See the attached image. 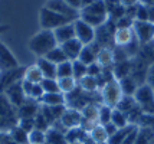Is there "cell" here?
Instances as JSON below:
<instances>
[{"mask_svg":"<svg viewBox=\"0 0 154 144\" xmlns=\"http://www.w3.org/2000/svg\"><path fill=\"white\" fill-rule=\"evenodd\" d=\"M56 46H58V42L55 39L54 30H46V29H40L39 32L35 33L27 42L29 51L32 54H35L38 58L46 56Z\"/></svg>","mask_w":154,"mask_h":144,"instance_id":"6da1fadb","label":"cell"},{"mask_svg":"<svg viewBox=\"0 0 154 144\" xmlns=\"http://www.w3.org/2000/svg\"><path fill=\"white\" fill-rule=\"evenodd\" d=\"M79 19L87 22L92 28H101L107 23L108 19V7L104 0H98L97 3L79 10Z\"/></svg>","mask_w":154,"mask_h":144,"instance_id":"7a4b0ae2","label":"cell"},{"mask_svg":"<svg viewBox=\"0 0 154 144\" xmlns=\"http://www.w3.org/2000/svg\"><path fill=\"white\" fill-rule=\"evenodd\" d=\"M19 124L17 108L7 100L5 94H0V133H9Z\"/></svg>","mask_w":154,"mask_h":144,"instance_id":"3957f363","label":"cell"},{"mask_svg":"<svg viewBox=\"0 0 154 144\" xmlns=\"http://www.w3.org/2000/svg\"><path fill=\"white\" fill-rule=\"evenodd\" d=\"M122 89H121V85L117 79H111V81H107L101 87V100H102V104H105L111 108H117V105L120 104V101L122 100Z\"/></svg>","mask_w":154,"mask_h":144,"instance_id":"277c9868","label":"cell"},{"mask_svg":"<svg viewBox=\"0 0 154 144\" xmlns=\"http://www.w3.org/2000/svg\"><path fill=\"white\" fill-rule=\"evenodd\" d=\"M69 22H72V20H69L65 16H62V14L51 10V9L46 6H43L39 12L40 28L46 29V30H55V29H58V28H60V26L69 23Z\"/></svg>","mask_w":154,"mask_h":144,"instance_id":"5b68a950","label":"cell"},{"mask_svg":"<svg viewBox=\"0 0 154 144\" xmlns=\"http://www.w3.org/2000/svg\"><path fill=\"white\" fill-rule=\"evenodd\" d=\"M134 100L144 114L154 115V88L147 84L140 85L134 94Z\"/></svg>","mask_w":154,"mask_h":144,"instance_id":"8992f818","label":"cell"},{"mask_svg":"<svg viewBox=\"0 0 154 144\" xmlns=\"http://www.w3.org/2000/svg\"><path fill=\"white\" fill-rule=\"evenodd\" d=\"M74 28H75L76 39L84 46L85 45H91V43L95 42V39H97V30L91 25H88L87 22H84L82 19H76V20H74Z\"/></svg>","mask_w":154,"mask_h":144,"instance_id":"52a82bcc","label":"cell"},{"mask_svg":"<svg viewBox=\"0 0 154 144\" xmlns=\"http://www.w3.org/2000/svg\"><path fill=\"white\" fill-rule=\"evenodd\" d=\"M133 30H134L135 39L140 42L141 45H147L154 39V23L134 20Z\"/></svg>","mask_w":154,"mask_h":144,"instance_id":"ba28073f","label":"cell"},{"mask_svg":"<svg viewBox=\"0 0 154 144\" xmlns=\"http://www.w3.org/2000/svg\"><path fill=\"white\" fill-rule=\"evenodd\" d=\"M23 74H25V68H22V66L16 69H10V71H2L0 72V94H3L13 84L20 82L23 79Z\"/></svg>","mask_w":154,"mask_h":144,"instance_id":"9c48e42d","label":"cell"},{"mask_svg":"<svg viewBox=\"0 0 154 144\" xmlns=\"http://www.w3.org/2000/svg\"><path fill=\"white\" fill-rule=\"evenodd\" d=\"M45 6L49 7L51 10L56 12V13L68 17L69 20H72V22L76 20V19H79V10H75L74 7H71L66 2H63V0H48V3Z\"/></svg>","mask_w":154,"mask_h":144,"instance_id":"30bf717a","label":"cell"},{"mask_svg":"<svg viewBox=\"0 0 154 144\" xmlns=\"http://www.w3.org/2000/svg\"><path fill=\"white\" fill-rule=\"evenodd\" d=\"M82 121H84V117H82L81 110H76V108H72V107H69V108L63 111V114H62L59 120L62 127H65L66 130L74 128V127H81Z\"/></svg>","mask_w":154,"mask_h":144,"instance_id":"8fae6325","label":"cell"},{"mask_svg":"<svg viewBox=\"0 0 154 144\" xmlns=\"http://www.w3.org/2000/svg\"><path fill=\"white\" fill-rule=\"evenodd\" d=\"M19 68V62L13 52L0 41V71H10Z\"/></svg>","mask_w":154,"mask_h":144,"instance_id":"7c38bea8","label":"cell"},{"mask_svg":"<svg viewBox=\"0 0 154 144\" xmlns=\"http://www.w3.org/2000/svg\"><path fill=\"white\" fill-rule=\"evenodd\" d=\"M3 94L7 97V100L13 104L16 108L22 107L23 104L26 103V100H27L26 95H25V92H23V88H22V81H20V82L13 84L12 87H9Z\"/></svg>","mask_w":154,"mask_h":144,"instance_id":"4fadbf2b","label":"cell"},{"mask_svg":"<svg viewBox=\"0 0 154 144\" xmlns=\"http://www.w3.org/2000/svg\"><path fill=\"white\" fill-rule=\"evenodd\" d=\"M135 39L133 26L131 28H117L114 30V43L117 48H127Z\"/></svg>","mask_w":154,"mask_h":144,"instance_id":"5bb4252c","label":"cell"},{"mask_svg":"<svg viewBox=\"0 0 154 144\" xmlns=\"http://www.w3.org/2000/svg\"><path fill=\"white\" fill-rule=\"evenodd\" d=\"M60 48H62V51H63V54L66 55L68 61H76L78 58H79L81 55V51H82V48H84V45L81 43L76 38L75 39H71V41L65 42V43H62V45H59Z\"/></svg>","mask_w":154,"mask_h":144,"instance_id":"9a60e30c","label":"cell"},{"mask_svg":"<svg viewBox=\"0 0 154 144\" xmlns=\"http://www.w3.org/2000/svg\"><path fill=\"white\" fill-rule=\"evenodd\" d=\"M55 39L58 42V45H62L65 42L71 41V39H75V28H74V22H69L66 25L60 26V28L55 29L54 30Z\"/></svg>","mask_w":154,"mask_h":144,"instance_id":"2e32d148","label":"cell"},{"mask_svg":"<svg viewBox=\"0 0 154 144\" xmlns=\"http://www.w3.org/2000/svg\"><path fill=\"white\" fill-rule=\"evenodd\" d=\"M39 110H40V104L38 101H35V100L27 98L26 103L17 108L19 118H35L36 114L39 112Z\"/></svg>","mask_w":154,"mask_h":144,"instance_id":"e0dca14e","label":"cell"},{"mask_svg":"<svg viewBox=\"0 0 154 144\" xmlns=\"http://www.w3.org/2000/svg\"><path fill=\"white\" fill-rule=\"evenodd\" d=\"M65 103H66V95L62 92L45 94L40 100V104L45 107H60V105H65Z\"/></svg>","mask_w":154,"mask_h":144,"instance_id":"ac0fdd59","label":"cell"},{"mask_svg":"<svg viewBox=\"0 0 154 144\" xmlns=\"http://www.w3.org/2000/svg\"><path fill=\"white\" fill-rule=\"evenodd\" d=\"M36 65H38V68L40 69L43 78H54V79H58V76H56V65L52 63L49 59H46L45 56L38 58Z\"/></svg>","mask_w":154,"mask_h":144,"instance_id":"d6986e66","label":"cell"},{"mask_svg":"<svg viewBox=\"0 0 154 144\" xmlns=\"http://www.w3.org/2000/svg\"><path fill=\"white\" fill-rule=\"evenodd\" d=\"M95 43H91V45H85L84 48H82V51H81V55H79V59L81 62H84L85 65H91V63H94V62H97V55H98V52H100V49H95L94 48Z\"/></svg>","mask_w":154,"mask_h":144,"instance_id":"ffe728a7","label":"cell"},{"mask_svg":"<svg viewBox=\"0 0 154 144\" xmlns=\"http://www.w3.org/2000/svg\"><path fill=\"white\" fill-rule=\"evenodd\" d=\"M88 137V131L82 127H74V128H69L65 133V138H66V143H79L82 144L84 140Z\"/></svg>","mask_w":154,"mask_h":144,"instance_id":"44dd1931","label":"cell"},{"mask_svg":"<svg viewBox=\"0 0 154 144\" xmlns=\"http://www.w3.org/2000/svg\"><path fill=\"white\" fill-rule=\"evenodd\" d=\"M66 131L59 130L56 127H49L46 130V144H68L65 138Z\"/></svg>","mask_w":154,"mask_h":144,"instance_id":"7402d4cb","label":"cell"},{"mask_svg":"<svg viewBox=\"0 0 154 144\" xmlns=\"http://www.w3.org/2000/svg\"><path fill=\"white\" fill-rule=\"evenodd\" d=\"M97 63L100 65L101 68H108L114 63V54H112V49L108 48H101L98 55H97Z\"/></svg>","mask_w":154,"mask_h":144,"instance_id":"603a6c76","label":"cell"},{"mask_svg":"<svg viewBox=\"0 0 154 144\" xmlns=\"http://www.w3.org/2000/svg\"><path fill=\"white\" fill-rule=\"evenodd\" d=\"M121 85V89H122V94L127 97H134L135 91H137V88L140 87L138 85V82L135 81L133 76H125V78H122V79H120L118 81Z\"/></svg>","mask_w":154,"mask_h":144,"instance_id":"cb8c5ba5","label":"cell"},{"mask_svg":"<svg viewBox=\"0 0 154 144\" xmlns=\"http://www.w3.org/2000/svg\"><path fill=\"white\" fill-rule=\"evenodd\" d=\"M23 79H25V81H29V82H32V84H40L42 79H43V75H42L40 69L38 68V65L35 63V65H30V66L25 68Z\"/></svg>","mask_w":154,"mask_h":144,"instance_id":"d4e9b609","label":"cell"},{"mask_svg":"<svg viewBox=\"0 0 154 144\" xmlns=\"http://www.w3.org/2000/svg\"><path fill=\"white\" fill-rule=\"evenodd\" d=\"M58 84H59V91L65 95H69L71 92H74L78 88V81L74 76H68V78H58Z\"/></svg>","mask_w":154,"mask_h":144,"instance_id":"484cf974","label":"cell"},{"mask_svg":"<svg viewBox=\"0 0 154 144\" xmlns=\"http://www.w3.org/2000/svg\"><path fill=\"white\" fill-rule=\"evenodd\" d=\"M78 87L84 92H95L98 89V87H100V82H98V78L85 75L84 78H81L79 81H78Z\"/></svg>","mask_w":154,"mask_h":144,"instance_id":"4316f807","label":"cell"},{"mask_svg":"<svg viewBox=\"0 0 154 144\" xmlns=\"http://www.w3.org/2000/svg\"><path fill=\"white\" fill-rule=\"evenodd\" d=\"M111 123L115 124L118 128H125L128 125H131L130 123V118L128 115L124 112V111L118 110V108H114L112 110V115H111Z\"/></svg>","mask_w":154,"mask_h":144,"instance_id":"83f0119b","label":"cell"},{"mask_svg":"<svg viewBox=\"0 0 154 144\" xmlns=\"http://www.w3.org/2000/svg\"><path fill=\"white\" fill-rule=\"evenodd\" d=\"M89 137L94 140L95 143H108V134L105 128H104V125H101V124H97L94 125L91 130H89Z\"/></svg>","mask_w":154,"mask_h":144,"instance_id":"f1b7e54d","label":"cell"},{"mask_svg":"<svg viewBox=\"0 0 154 144\" xmlns=\"http://www.w3.org/2000/svg\"><path fill=\"white\" fill-rule=\"evenodd\" d=\"M7 134H9V137L12 138L14 143H17V144H29V134H27L23 128H20L19 125L13 127V128L9 131Z\"/></svg>","mask_w":154,"mask_h":144,"instance_id":"f546056e","label":"cell"},{"mask_svg":"<svg viewBox=\"0 0 154 144\" xmlns=\"http://www.w3.org/2000/svg\"><path fill=\"white\" fill-rule=\"evenodd\" d=\"M154 138V130L150 127H144V128H138V136L134 144H153Z\"/></svg>","mask_w":154,"mask_h":144,"instance_id":"4dcf8cb0","label":"cell"},{"mask_svg":"<svg viewBox=\"0 0 154 144\" xmlns=\"http://www.w3.org/2000/svg\"><path fill=\"white\" fill-rule=\"evenodd\" d=\"M56 76L58 78H68L74 76V63L72 61H65L56 65Z\"/></svg>","mask_w":154,"mask_h":144,"instance_id":"1f68e13d","label":"cell"},{"mask_svg":"<svg viewBox=\"0 0 154 144\" xmlns=\"http://www.w3.org/2000/svg\"><path fill=\"white\" fill-rule=\"evenodd\" d=\"M46 59H49V61L52 62V63H55V65H59V63H62V62L68 61L66 55L63 54V51H62V48H60L59 45L56 46V48H54L49 54H48L46 56H45Z\"/></svg>","mask_w":154,"mask_h":144,"instance_id":"d6a6232c","label":"cell"},{"mask_svg":"<svg viewBox=\"0 0 154 144\" xmlns=\"http://www.w3.org/2000/svg\"><path fill=\"white\" fill-rule=\"evenodd\" d=\"M134 125L135 124H131V125H128V127H125V128H120L112 137L108 138V144H122L124 143V140H125V137L128 136V133L133 130Z\"/></svg>","mask_w":154,"mask_h":144,"instance_id":"836d02e7","label":"cell"},{"mask_svg":"<svg viewBox=\"0 0 154 144\" xmlns=\"http://www.w3.org/2000/svg\"><path fill=\"white\" fill-rule=\"evenodd\" d=\"M112 110L111 107H108L105 104H101L100 105V112H98V124L101 125H105L111 121V115H112Z\"/></svg>","mask_w":154,"mask_h":144,"instance_id":"e575fe53","label":"cell"},{"mask_svg":"<svg viewBox=\"0 0 154 144\" xmlns=\"http://www.w3.org/2000/svg\"><path fill=\"white\" fill-rule=\"evenodd\" d=\"M40 87H42V89L45 91V94H51V92H60L58 79H54V78H43V79H42V82H40Z\"/></svg>","mask_w":154,"mask_h":144,"instance_id":"d590c367","label":"cell"},{"mask_svg":"<svg viewBox=\"0 0 154 144\" xmlns=\"http://www.w3.org/2000/svg\"><path fill=\"white\" fill-rule=\"evenodd\" d=\"M29 144H46V131L35 128L29 133Z\"/></svg>","mask_w":154,"mask_h":144,"instance_id":"8d00e7d4","label":"cell"},{"mask_svg":"<svg viewBox=\"0 0 154 144\" xmlns=\"http://www.w3.org/2000/svg\"><path fill=\"white\" fill-rule=\"evenodd\" d=\"M72 63H74V78L76 81H79L81 78H84L88 74V66L84 62H81L79 59L74 61Z\"/></svg>","mask_w":154,"mask_h":144,"instance_id":"74e56055","label":"cell"},{"mask_svg":"<svg viewBox=\"0 0 154 144\" xmlns=\"http://www.w3.org/2000/svg\"><path fill=\"white\" fill-rule=\"evenodd\" d=\"M17 125H19L20 128H23L27 134L36 128V125H35V118H19V124H17Z\"/></svg>","mask_w":154,"mask_h":144,"instance_id":"f35d334b","label":"cell"},{"mask_svg":"<svg viewBox=\"0 0 154 144\" xmlns=\"http://www.w3.org/2000/svg\"><path fill=\"white\" fill-rule=\"evenodd\" d=\"M135 20L148 22V6H146V5L138 6L137 12H135Z\"/></svg>","mask_w":154,"mask_h":144,"instance_id":"ab89813d","label":"cell"},{"mask_svg":"<svg viewBox=\"0 0 154 144\" xmlns=\"http://www.w3.org/2000/svg\"><path fill=\"white\" fill-rule=\"evenodd\" d=\"M101 74H102V68H101L97 62L91 63V65H88V74H87V75L94 76V78H98Z\"/></svg>","mask_w":154,"mask_h":144,"instance_id":"60d3db41","label":"cell"},{"mask_svg":"<svg viewBox=\"0 0 154 144\" xmlns=\"http://www.w3.org/2000/svg\"><path fill=\"white\" fill-rule=\"evenodd\" d=\"M138 125H134L133 127V130L128 133V136L125 137V140H124V143L122 144H134L135 140H137V136H138Z\"/></svg>","mask_w":154,"mask_h":144,"instance_id":"b9f144b4","label":"cell"},{"mask_svg":"<svg viewBox=\"0 0 154 144\" xmlns=\"http://www.w3.org/2000/svg\"><path fill=\"white\" fill-rule=\"evenodd\" d=\"M146 81H147V85H150L151 88H154V62L150 63V66L147 68V72H146Z\"/></svg>","mask_w":154,"mask_h":144,"instance_id":"7bdbcfd3","label":"cell"},{"mask_svg":"<svg viewBox=\"0 0 154 144\" xmlns=\"http://www.w3.org/2000/svg\"><path fill=\"white\" fill-rule=\"evenodd\" d=\"M104 128H105V131H107L108 138H109V137H112V136H114L115 133H117V131L120 130V128H118V127H117L115 124L111 123V121H109L108 124H105V125H104Z\"/></svg>","mask_w":154,"mask_h":144,"instance_id":"ee69618b","label":"cell"},{"mask_svg":"<svg viewBox=\"0 0 154 144\" xmlns=\"http://www.w3.org/2000/svg\"><path fill=\"white\" fill-rule=\"evenodd\" d=\"M66 2L71 7H74L75 10H81V0H63Z\"/></svg>","mask_w":154,"mask_h":144,"instance_id":"f6af8a7d","label":"cell"},{"mask_svg":"<svg viewBox=\"0 0 154 144\" xmlns=\"http://www.w3.org/2000/svg\"><path fill=\"white\" fill-rule=\"evenodd\" d=\"M121 3L122 7H131V6H135L138 3V0H118Z\"/></svg>","mask_w":154,"mask_h":144,"instance_id":"bcb514c9","label":"cell"},{"mask_svg":"<svg viewBox=\"0 0 154 144\" xmlns=\"http://www.w3.org/2000/svg\"><path fill=\"white\" fill-rule=\"evenodd\" d=\"M97 2H98V0H81V9L91 6V5H94V3H97Z\"/></svg>","mask_w":154,"mask_h":144,"instance_id":"7dc6e473","label":"cell"},{"mask_svg":"<svg viewBox=\"0 0 154 144\" xmlns=\"http://www.w3.org/2000/svg\"><path fill=\"white\" fill-rule=\"evenodd\" d=\"M148 22L154 23V6H148Z\"/></svg>","mask_w":154,"mask_h":144,"instance_id":"c3c4849f","label":"cell"},{"mask_svg":"<svg viewBox=\"0 0 154 144\" xmlns=\"http://www.w3.org/2000/svg\"><path fill=\"white\" fill-rule=\"evenodd\" d=\"M7 29H9L7 25H0V33H2V32H5V30H7Z\"/></svg>","mask_w":154,"mask_h":144,"instance_id":"681fc988","label":"cell"},{"mask_svg":"<svg viewBox=\"0 0 154 144\" xmlns=\"http://www.w3.org/2000/svg\"><path fill=\"white\" fill-rule=\"evenodd\" d=\"M95 144H108V143H95Z\"/></svg>","mask_w":154,"mask_h":144,"instance_id":"f907efd6","label":"cell"},{"mask_svg":"<svg viewBox=\"0 0 154 144\" xmlns=\"http://www.w3.org/2000/svg\"><path fill=\"white\" fill-rule=\"evenodd\" d=\"M68 144H79V143H68Z\"/></svg>","mask_w":154,"mask_h":144,"instance_id":"816d5d0a","label":"cell"},{"mask_svg":"<svg viewBox=\"0 0 154 144\" xmlns=\"http://www.w3.org/2000/svg\"><path fill=\"white\" fill-rule=\"evenodd\" d=\"M153 144H154V138H153Z\"/></svg>","mask_w":154,"mask_h":144,"instance_id":"f5cc1de1","label":"cell"},{"mask_svg":"<svg viewBox=\"0 0 154 144\" xmlns=\"http://www.w3.org/2000/svg\"><path fill=\"white\" fill-rule=\"evenodd\" d=\"M0 72H2V71H0Z\"/></svg>","mask_w":154,"mask_h":144,"instance_id":"db71d44e","label":"cell"}]
</instances>
